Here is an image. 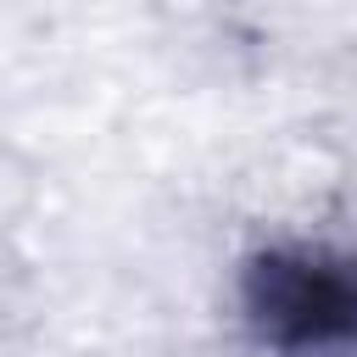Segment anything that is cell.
<instances>
[{
    "mask_svg": "<svg viewBox=\"0 0 357 357\" xmlns=\"http://www.w3.org/2000/svg\"><path fill=\"white\" fill-rule=\"evenodd\" d=\"M240 307L279 351L357 346V257L329 245H262L240 268Z\"/></svg>",
    "mask_w": 357,
    "mask_h": 357,
    "instance_id": "1",
    "label": "cell"
}]
</instances>
